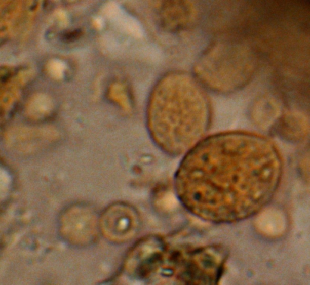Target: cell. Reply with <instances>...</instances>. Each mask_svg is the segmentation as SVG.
<instances>
[{
	"mask_svg": "<svg viewBox=\"0 0 310 285\" xmlns=\"http://www.w3.org/2000/svg\"><path fill=\"white\" fill-rule=\"evenodd\" d=\"M49 103L44 97L37 96L30 101L29 110L34 116H42L48 111Z\"/></svg>",
	"mask_w": 310,
	"mask_h": 285,
	"instance_id": "obj_1",
	"label": "cell"
},
{
	"mask_svg": "<svg viewBox=\"0 0 310 285\" xmlns=\"http://www.w3.org/2000/svg\"><path fill=\"white\" fill-rule=\"evenodd\" d=\"M82 32L81 30H74L73 32L68 33L66 36V38L69 41H73V40L79 38V37L82 35Z\"/></svg>",
	"mask_w": 310,
	"mask_h": 285,
	"instance_id": "obj_2",
	"label": "cell"
}]
</instances>
